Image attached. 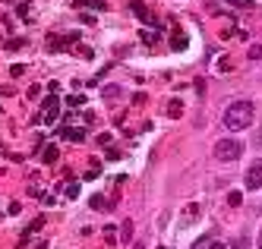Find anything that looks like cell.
<instances>
[{
    "label": "cell",
    "instance_id": "1",
    "mask_svg": "<svg viewBox=\"0 0 262 249\" xmlns=\"http://www.w3.org/2000/svg\"><path fill=\"white\" fill-rule=\"evenodd\" d=\"M253 126V101H234L228 110H224V129L240 132Z\"/></svg>",
    "mask_w": 262,
    "mask_h": 249
},
{
    "label": "cell",
    "instance_id": "2",
    "mask_svg": "<svg viewBox=\"0 0 262 249\" xmlns=\"http://www.w3.org/2000/svg\"><path fill=\"white\" fill-rule=\"evenodd\" d=\"M240 155H243V142L240 139H221V142H215V161L228 164V161H237Z\"/></svg>",
    "mask_w": 262,
    "mask_h": 249
},
{
    "label": "cell",
    "instance_id": "3",
    "mask_svg": "<svg viewBox=\"0 0 262 249\" xmlns=\"http://www.w3.org/2000/svg\"><path fill=\"white\" fill-rule=\"evenodd\" d=\"M57 98H54V95H51V98L45 101V110L38 114V117H35V123H54V120H57Z\"/></svg>",
    "mask_w": 262,
    "mask_h": 249
},
{
    "label": "cell",
    "instance_id": "4",
    "mask_svg": "<svg viewBox=\"0 0 262 249\" xmlns=\"http://www.w3.org/2000/svg\"><path fill=\"white\" fill-rule=\"evenodd\" d=\"M259 186H262V161L250 164L247 170V189H259Z\"/></svg>",
    "mask_w": 262,
    "mask_h": 249
},
{
    "label": "cell",
    "instance_id": "5",
    "mask_svg": "<svg viewBox=\"0 0 262 249\" xmlns=\"http://www.w3.org/2000/svg\"><path fill=\"white\" fill-rule=\"evenodd\" d=\"M120 95H123V92H120V85H104V88H101V98H104V101L120 98Z\"/></svg>",
    "mask_w": 262,
    "mask_h": 249
},
{
    "label": "cell",
    "instance_id": "6",
    "mask_svg": "<svg viewBox=\"0 0 262 249\" xmlns=\"http://www.w3.org/2000/svg\"><path fill=\"white\" fill-rule=\"evenodd\" d=\"M193 249H221V243H218V240H212V237H202Z\"/></svg>",
    "mask_w": 262,
    "mask_h": 249
},
{
    "label": "cell",
    "instance_id": "7",
    "mask_svg": "<svg viewBox=\"0 0 262 249\" xmlns=\"http://www.w3.org/2000/svg\"><path fill=\"white\" fill-rule=\"evenodd\" d=\"M183 44H186V38H183V32L177 29V32L171 35V48H174V51H183Z\"/></svg>",
    "mask_w": 262,
    "mask_h": 249
},
{
    "label": "cell",
    "instance_id": "8",
    "mask_svg": "<svg viewBox=\"0 0 262 249\" xmlns=\"http://www.w3.org/2000/svg\"><path fill=\"white\" fill-rule=\"evenodd\" d=\"M133 13H136V16H142V19H145V22H148V26H152V16H148V10H145L142 4H133Z\"/></svg>",
    "mask_w": 262,
    "mask_h": 249
},
{
    "label": "cell",
    "instance_id": "9",
    "mask_svg": "<svg viewBox=\"0 0 262 249\" xmlns=\"http://www.w3.org/2000/svg\"><path fill=\"white\" fill-rule=\"evenodd\" d=\"M63 136H67V139H82L85 132H82V129H63Z\"/></svg>",
    "mask_w": 262,
    "mask_h": 249
},
{
    "label": "cell",
    "instance_id": "10",
    "mask_svg": "<svg viewBox=\"0 0 262 249\" xmlns=\"http://www.w3.org/2000/svg\"><path fill=\"white\" fill-rule=\"evenodd\" d=\"M240 202H243V196H240V193H237V189H234V193H231V196H228V205H234V208H237V205H240Z\"/></svg>",
    "mask_w": 262,
    "mask_h": 249
},
{
    "label": "cell",
    "instance_id": "11",
    "mask_svg": "<svg viewBox=\"0 0 262 249\" xmlns=\"http://www.w3.org/2000/svg\"><path fill=\"white\" fill-rule=\"evenodd\" d=\"M228 4H234V7H240V10H250L253 0H228Z\"/></svg>",
    "mask_w": 262,
    "mask_h": 249
},
{
    "label": "cell",
    "instance_id": "12",
    "mask_svg": "<svg viewBox=\"0 0 262 249\" xmlns=\"http://www.w3.org/2000/svg\"><path fill=\"white\" fill-rule=\"evenodd\" d=\"M67 196L76 199V196H79V183H70V186H67Z\"/></svg>",
    "mask_w": 262,
    "mask_h": 249
},
{
    "label": "cell",
    "instance_id": "13",
    "mask_svg": "<svg viewBox=\"0 0 262 249\" xmlns=\"http://www.w3.org/2000/svg\"><path fill=\"white\" fill-rule=\"evenodd\" d=\"M54 158H57V148H45V161H48V164H51V161H54Z\"/></svg>",
    "mask_w": 262,
    "mask_h": 249
},
{
    "label": "cell",
    "instance_id": "14",
    "mask_svg": "<svg viewBox=\"0 0 262 249\" xmlns=\"http://www.w3.org/2000/svg\"><path fill=\"white\" fill-rule=\"evenodd\" d=\"M92 208H107V205H104V199H101V196H95V199H92Z\"/></svg>",
    "mask_w": 262,
    "mask_h": 249
},
{
    "label": "cell",
    "instance_id": "15",
    "mask_svg": "<svg viewBox=\"0 0 262 249\" xmlns=\"http://www.w3.org/2000/svg\"><path fill=\"white\" fill-rule=\"evenodd\" d=\"M250 57L256 60V57H262V48H250Z\"/></svg>",
    "mask_w": 262,
    "mask_h": 249
},
{
    "label": "cell",
    "instance_id": "16",
    "mask_svg": "<svg viewBox=\"0 0 262 249\" xmlns=\"http://www.w3.org/2000/svg\"><path fill=\"white\" fill-rule=\"evenodd\" d=\"M237 249H247V240H240V243H237Z\"/></svg>",
    "mask_w": 262,
    "mask_h": 249
},
{
    "label": "cell",
    "instance_id": "17",
    "mask_svg": "<svg viewBox=\"0 0 262 249\" xmlns=\"http://www.w3.org/2000/svg\"><path fill=\"white\" fill-rule=\"evenodd\" d=\"M256 249H262V234H259V243H256Z\"/></svg>",
    "mask_w": 262,
    "mask_h": 249
},
{
    "label": "cell",
    "instance_id": "18",
    "mask_svg": "<svg viewBox=\"0 0 262 249\" xmlns=\"http://www.w3.org/2000/svg\"><path fill=\"white\" fill-rule=\"evenodd\" d=\"M259 145H262V139H259Z\"/></svg>",
    "mask_w": 262,
    "mask_h": 249
}]
</instances>
